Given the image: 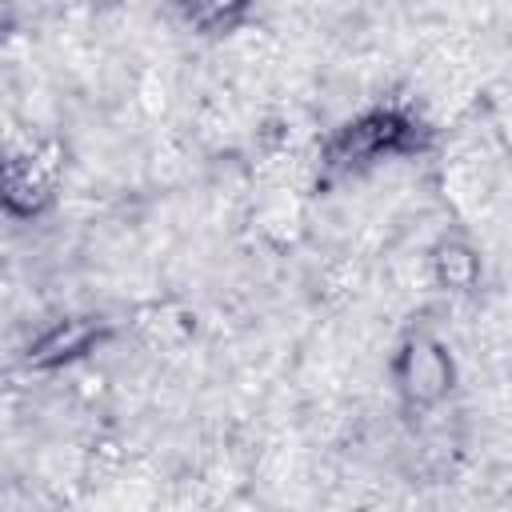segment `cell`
I'll return each mask as SVG.
<instances>
[{
    "label": "cell",
    "mask_w": 512,
    "mask_h": 512,
    "mask_svg": "<svg viewBox=\"0 0 512 512\" xmlns=\"http://www.w3.org/2000/svg\"><path fill=\"white\" fill-rule=\"evenodd\" d=\"M396 384L408 404L432 408L452 388V356L432 336H412L396 356Z\"/></svg>",
    "instance_id": "2"
},
{
    "label": "cell",
    "mask_w": 512,
    "mask_h": 512,
    "mask_svg": "<svg viewBox=\"0 0 512 512\" xmlns=\"http://www.w3.org/2000/svg\"><path fill=\"white\" fill-rule=\"evenodd\" d=\"M244 8H224V4H204V8H188V20L200 32H228L232 20H240Z\"/></svg>",
    "instance_id": "6"
},
{
    "label": "cell",
    "mask_w": 512,
    "mask_h": 512,
    "mask_svg": "<svg viewBox=\"0 0 512 512\" xmlns=\"http://www.w3.org/2000/svg\"><path fill=\"white\" fill-rule=\"evenodd\" d=\"M52 156H56V148L12 156L4 164V208L12 216H36L52 200V184H56V160Z\"/></svg>",
    "instance_id": "4"
},
{
    "label": "cell",
    "mask_w": 512,
    "mask_h": 512,
    "mask_svg": "<svg viewBox=\"0 0 512 512\" xmlns=\"http://www.w3.org/2000/svg\"><path fill=\"white\" fill-rule=\"evenodd\" d=\"M108 336L104 320L96 316H68V320H56L52 328H44L28 352H24V364L28 368H60V364H72L80 356H88L100 340Z\"/></svg>",
    "instance_id": "3"
},
{
    "label": "cell",
    "mask_w": 512,
    "mask_h": 512,
    "mask_svg": "<svg viewBox=\"0 0 512 512\" xmlns=\"http://www.w3.org/2000/svg\"><path fill=\"white\" fill-rule=\"evenodd\" d=\"M416 144H420V124L408 112L372 108V112H364V116H356L332 132V140L324 144V168L348 172V168H360V164L380 160V156L412 152Z\"/></svg>",
    "instance_id": "1"
},
{
    "label": "cell",
    "mask_w": 512,
    "mask_h": 512,
    "mask_svg": "<svg viewBox=\"0 0 512 512\" xmlns=\"http://www.w3.org/2000/svg\"><path fill=\"white\" fill-rule=\"evenodd\" d=\"M432 268H436V280L440 288H452V292H468L480 276V256L460 244V240H444L432 256Z\"/></svg>",
    "instance_id": "5"
}]
</instances>
